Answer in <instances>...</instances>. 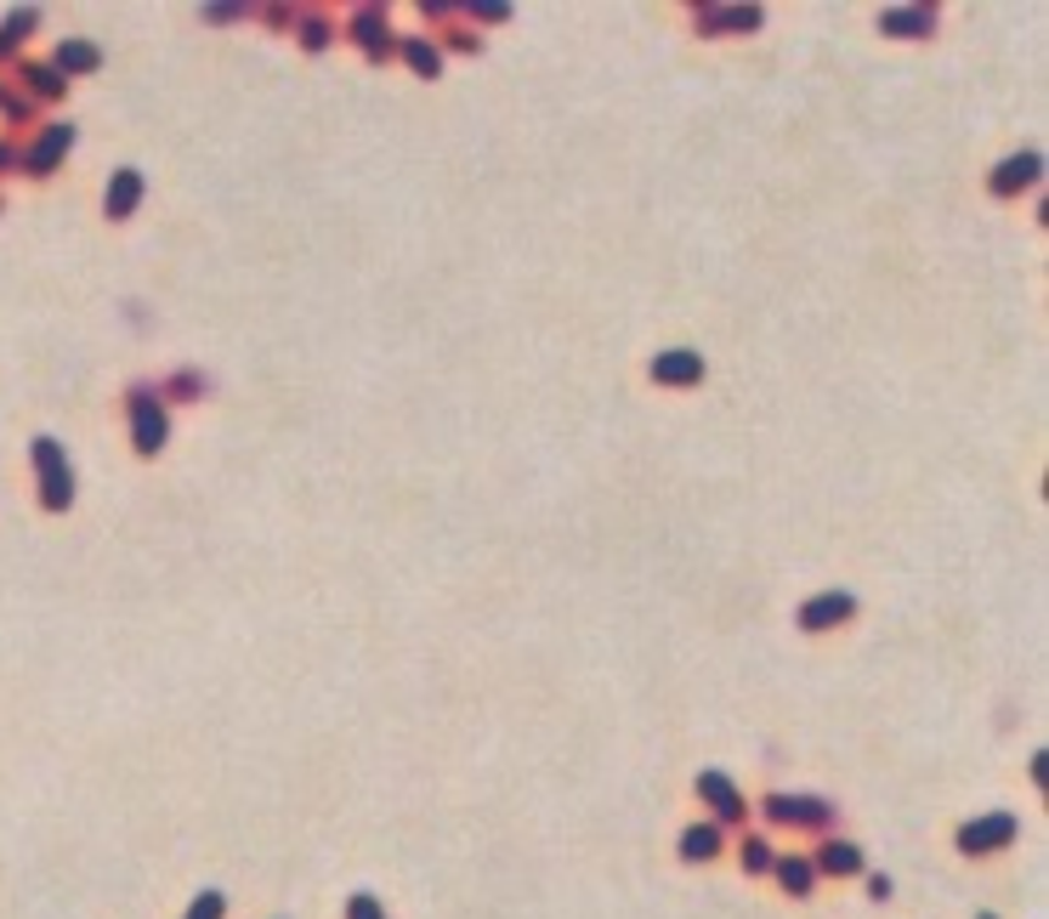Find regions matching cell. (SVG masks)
I'll return each mask as SVG.
<instances>
[{
    "label": "cell",
    "instance_id": "6da1fadb",
    "mask_svg": "<svg viewBox=\"0 0 1049 919\" xmlns=\"http://www.w3.org/2000/svg\"><path fill=\"white\" fill-rule=\"evenodd\" d=\"M653 375H658V381H676V386H687V381H698V358H692V353L658 358V363H653Z\"/></svg>",
    "mask_w": 1049,
    "mask_h": 919
},
{
    "label": "cell",
    "instance_id": "7a4b0ae2",
    "mask_svg": "<svg viewBox=\"0 0 1049 919\" xmlns=\"http://www.w3.org/2000/svg\"><path fill=\"white\" fill-rule=\"evenodd\" d=\"M845 608H852L845 596H817V602L806 608V625H829V618H845Z\"/></svg>",
    "mask_w": 1049,
    "mask_h": 919
},
{
    "label": "cell",
    "instance_id": "3957f363",
    "mask_svg": "<svg viewBox=\"0 0 1049 919\" xmlns=\"http://www.w3.org/2000/svg\"><path fill=\"white\" fill-rule=\"evenodd\" d=\"M1033 170H1038V159H1015V165H1005V170H998V188H1015V182H1027Z\"/></svg>",
    "mask_w": 1049,
    "mask_h": 919
},
{
    "label": "cell",
    "instance_id": "277c9868",
    "mask_svg": "<svg viewBox=\"0 0 1049 919\" xmlns=\"http://www.w3.org/2000/svg\"><path fill=\"white\" fill-rule=\"evenodd\" d=\"M131 199H137V177H119L108 193V210H131Z\"/></svg>",
    "mask_w": 1049,
    "mask_h": 919
},
{
    "label": "cell",
    "instance_id": "5b68a950",
    "mask_svg": "<svg viewBox=\"0 0 1049 919\" xmlns=\"http://www.w3.org/2000/svg\"><path fill=\"white\" fill-rule=\"evenodd\" d=\"M63 63L68 68H91V46H63Z\"/></svg>",
    "mask_w": 1049,
    "mask_h": 919
}]
</instances>
